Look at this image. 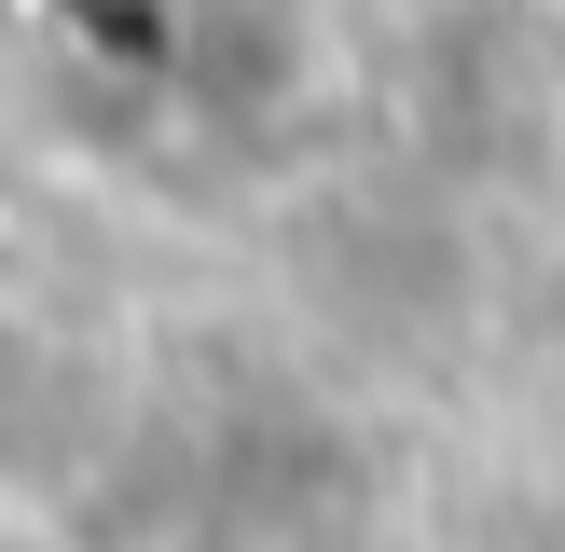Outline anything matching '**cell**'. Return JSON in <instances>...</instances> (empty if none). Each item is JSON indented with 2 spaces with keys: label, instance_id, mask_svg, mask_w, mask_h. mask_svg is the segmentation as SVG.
I'll use <instances>...</instances> for the list:
<instances>
[{
  "label": "cell",
  "instance_id": "cell-1",
  "mask_svg": "<svg viewBox=\"0 0 565 552\" xmlns=\"http://www.w3.org/2000/svg\"><path fill=\"white\" fill-rule=\"evenodd\" d=\"M539 97H552V138H565V0H552V42H539Z\"/></svg>",
  "mask_w": 565,
  "mask_h": 552
},
{
  "label": "cell",
  "instance_id": "cell-2",
  "mask_svg": "<svg viewBox=\"0 0 565 552\" xmlns=\"http://www.w3.org/2000/svg\"><path fill=\"white\" fill-rule=\"evenodd\" d=\"M180 552H235V539H180Z\"/></svg>",
  "mask_w": 565,
  "mask_h": 552
}]
</instances>
